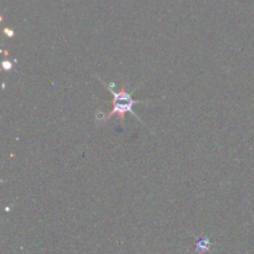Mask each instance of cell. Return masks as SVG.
Returning a JSON list of instances; mask_svg holds the SVG:
<instances>
[{
  "mask_svg": "<svg viewBox=\"0 0 254 254\" xmlns=\"http://www.w3.org/2000/svg\"><path fill=\"white\" fill-rule=\"evenodd\" d=\"M104 86H106V88L113 96V99H112V111L104 117L106 121H108V119H111L112 117L117 114V116H119L121 121L123 122L126 113H131L136 119H139V117L134 113L133 107L138 103H143V101H136V99H134L131 97V94L129 92H127L124 88H122L119 92H114L113 88H112V84H108V86L104 84Z\"/></svg>",
  "mask_w": 254,
  "mask_h": 254,
  "instance_id": "1",
  "label": "cell"
}]
</instances>
